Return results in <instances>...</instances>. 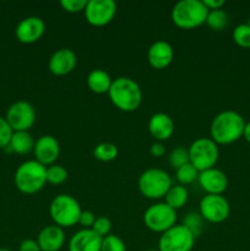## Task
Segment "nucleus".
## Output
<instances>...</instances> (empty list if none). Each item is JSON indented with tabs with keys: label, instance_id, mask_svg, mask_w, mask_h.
I'll return each instance as SVG.
<instances>
[{
	"label": "nucleus",
	"instance_id": "1",
	"mask_svg": "<svg viewBox=\"0 0 250 251\" xmlns=\"http://www.w3.org/2000/svg\"><path fill=\"white\" fill-rule=\"evenodd\" d=\"M245 122L239 113L223 110L213 118L210 126L211 139L220 145L233 144L243 136Z\"/></svg>",
	"mask_w": 250,
	"mask_h": 251
},
{
	"label": "nucleus",
	"instance_id": "2",
	"mask_svg": "<svg viewBox=\"0 0 250 251\" xmlns=\"http://www.w3.org/2000/svg\"><path fill=\"white\" fill-rule=\"evenodd\" d=\"M108 95L113 104L123 112H134L142 102L141 87L130 77L115 78Z\"/></svg>",
	"mask_w": 250,
	"mask_h": 251
},
{
	"label": "nucleus",
	"instance_id": "3",
	"mask_svg": "<svg viewBox=\"0 0 250 251\" xmlns=\"http://www.w3.org/2000/svg\"><path fill=\"white\" fill-rule=\"evenodd\" d=\"M15 186L22 194L38 193L47 184V167L36 159L20 164L15 172Z\"/></svg>",
	"mask_w": 250,
	"mask_h": 251
},
{
	"label": "nucleus",
	"instance_id": "4",
	"mask_svg": "<svg viewBox=\"0 0 250 251\" xmlns=\"http://www.w3.org/2000/svg\"><path fill=\"white\" fill-rule=\"evenodd\" d=\"M208 10L202 0H180L172 9V21L175 26L191 29L206 22Z\"/></svg>",
	"mask_w": 250,
	"mask_h": 251
},
{
	"label": "nucleus",
	"instance_id": "5",
	"mask_svg": "<svg viewBox=\"0 0 250 251\" xmlns=\"http://www.w3.org/2000/svg\"><path fill=\"white\" fill-rule=\"evenodd\" d=\"M81 206L75 198L68 194L55 196L49 206V213L56 226L61 228L77 225L80 218Z\"/></svg>",
	"mask_w": 250,
	"mask_h": 251
},
{
	"label": "nucleus",
	"instance_id": "6",
	"mask_svg": "<svg viewBox=\"0 0 250 251\" xmlns=\"http://www.w3.org/2000/svg\"><path fill=\"white\" fill-rule=\"evenodd\" d=\"M137 185H139L140 193L145 198L157 200V199L164 198L167 191L173 184H172L171 176L166 171L159 168H150L140 176Z\"/></svg>",
	"mask_w": 250,
	"mask_h": 251
},
{
	"label": "nucleus",
	"instance_id": "7",
	"mask_svg": "<svg viewBox=\"0 0 250 251\" xmlns=\"http://www.w3.org/2000/svg\"><path fill=\"white\" fill-rule=\"evenodd\" d=\"M188 150L190 163L199 172L213 168L220 156L217 144L211 137H199Z\"/></svg>",
	"mask_w": 250,
	"mask_h": 251
},
{
	"label": "nucleus",
	"instance_id": "8",
	"mask_svg": "<svg viewBox=\"0 0 250 251\" xmlns=\"http://www.w3.org/2000/svg\"><path fill=\"white\" fill-rule=\"evenodd\" d=\"M176 211L166 202L153 203L144 213V222L149 229L156 233H164L175 226Z\"/></svg>",
	"mask_w": 250,
	"mask_h": 251
},
{
	"label": "nucleus",
	"instance_id": "9",
	"mask_svg": "<svg viewBox=\"0 0 250 251\" xmlns=\"http://www.w3.org/2000/svg\"><path fill=\"white\" fill-rule=\"evenodd\" d=\"M195 237L183 225H175L162 233L158 240L159 251H191Z\"/></svg>",
	"mask_w": 250,
	"mask_h": 251
},
{
	"label": "nucleus",
	"instance_id": "10",
	"mask_svg": "<svg viewBox=\"0 0 250 251\" xmlns=\"http://www.w3.org/2000/svg\"><path fill=\"white\" fill-rule=\"evenodd\" d=\"M5 119L12 131H28L36 122V110L31 103L19 100L7 108Z\"/></svg>",
	"mask_w": 250,
	"mask_h": 251
},
{
	"label": "nucleus",
	"instance_id": "11",
	"mask_svg": "<svg viewBox=\"0 0 250 251\" xmlns=\"http://www.w3.org/2000/svg\"><path fill=\"white\" fill-rule=\"evenodd\" d=\"M200 215L207 222L221 223L225 222L230 213V206L227 199L222 195H206L201 199Z\"/></svg>",
	"mask_w": 250,
	"mask_h": 251
},
{
	"label": "nucleus",
	"instance_id": "12",
	"mask_svg": "<svg viewBox=\"0 0 250 251\" xmlns=\"http://www.w3.org/2000/svg\"><path fill=\"white\" fill-rule=\"evenodd\" d=\"M83 11L88 24L102 27L114 19L117 4L113 0H88Z\"/></svg>",
	"mask_w": 250,
	"mask_h": 251
},
{
	"label": "nucleus",
	"instance_id": "13",
	"mask_svg": "<svg viewBox=\"0 0 250 251\" xmlns=\"http://www.w3.org/2000/svg\"><path fill=\"white\" fill-rule=\"evenodd\" d=\"M46 24L38 16H28L17 24L15 34L17 41L25 44H31L38 41L44 33Z\"/></svg>",
	"mask_w": 250,
	"mask_h": 251
},
{
	"label": "nucleus",
	"instance_id": "14",
	"mask_svg": "<svg viewBox=\"0 0 250 251\" xmlns=\"http://www.w3.org/2000/svg\"><path fill=\"white\" fill-rule=\"evenodd\" d=\"M33 153L37 162L49 167L58 159L60 154V145L58 140L51 135H43L34 144Z\"/></svg>",
	"mask_w": 250,
	"mask_h": 251
},
{
	"label": "nucleus",
	"instance_id": "15",
	"mask_svg": "<svg viewBox=\"0 0 250 251\" xmlns=\"http://www.w3.org/2000/svg\"><path fill=\"white\" fill-rule=\"evenodd\" d=\"M199 184L208 195H222L228 186V178L222 171L210 168L199 173Z\"/></svg>",
	"mask_w": 250,
	"mask_h": 251
},
{
	"label": "nucleus",
	"instance_id": "16",
	"mask_svg": "<svg viewBox=\"0 0 250 251\" xmlns=\"http://www.w3.org/2000/svg\"><path fill=\"white\" fill-rule=\"evenodd\" d=\"M77 64V56L73 49L60 48L51 54L48 61V69L56 76H64L70 74Z\"/></svg>",
	"mask_w": 250,
	"mask_h": 251
},
{
	"label": "nucleus",
	"instance_id": "17",
	"mask_svg": "<svg viewBox=\"0 0 250 251\" xmlns=\"http://www.w3.org/2000/svg\"><path fill=\"white\" fill-rule=\"evenodd\" d=\"M174 58V49L167 41H156L151 44L147 51V59L150 65L157 70L166 69L171 65Z\"/></svg>",
	"mask_w": 250,
	"mask_h": 251
},
{
	"label": "nucleus",
	"instance_id": "18",
	"mask_svg": "<svg viewBox=\"0 0 250 251\" xmlns=\"http://www.w3.org/2000/svg\"><path fill=\"white\" fill-rule=\"evenodd\" d=\"M103 238L92 229H81L69 240V251H100Z\"/></svg>",
	"mask_w": 250,
	"mask_h": 251
},
{
	"label": "nucleus",
	"instance_id": "19",
	"mask_svg": "<svg viewBox=\"0 0 250 251\" xmlns=\"http://www.w3.org/2000/svg\"><path fill=\"white\" fill-rule=\"evenodd\" d=\"M37 243L42 251H59L65 243V233L59 226H47L39 232Z\"/></svg>",
	"mask_w": 250,
	"mask_h": 251
},
{
	"label": "nucleus",
	"instance_id": "20",
	"mask_svg": "<svg viewBox=\"0 0 250 251\" xmlns=\"http://www.w3.org/2000/svg\"><path fill=\"white\" fill-rule=\"evenodd\" d=\"M149 131L158 142L166 141L174 132V122L166 113H156L150 118Z\"/></svg>",
	"mask_w": 250,
	"mask_h": 251
},
{
	"label": "nucleus",
	"instance_id": "21",
	"mask_svg": "<svg viewBox=\"0 0 250 251\" xmlns=\"http://www.w3.org/2000/svg\"><path fill=\"white\" fill-rule=\"evenodd\" d=\"M86 82H87L88 88L92 92L102 95V93L109 92L113 80L107 71L102 70V69H95V70H92L88 74Z\"/></svg>",
	"mask_w": 250,
	"mask_h": 251
},
{
	"label": "nucleus",
	"instance_id": "22",
	"mask_svg": "<svg viewBox=\"0 0 250 251\" xmlns=\"http://www.w3.org/2000/svg\"><path fill=\"white\" fill-rule=\"evenodd\" d=\"M34 144L36 141L28 131H14L7 147H10L11 151L17 154H26L33 151Z\"/></svg>",
	"mask_w": 250,
	"mask_h": 251
},
{
	"label": "nucleus",
	"instance_id": "23",
	"mask_svg": "<svg viewBox=\"0 0 250 251\" xmlns=\"http://www.w3.org/2000/svg\"><path fill=\"white\" fill-rule=\"evenodd\" d=\"M164 199H166L167 205L176 211L178 208H181L186 202H188V189L184 185H180V184H178V185H172L171 188H169V190L167 191Z\"/></svg>",
	"mask_w": 250,
	"mask_h": 251
},
{
	"label": "nucleus",
	"instance_id": "24",
	"mask_svg": "<svg viewBox=\"0 0 250 251\" xmlns=\"http://www.w3.org/2000/svg\"><path fill=\"white\" fill-rule=\"evenodd\" d=\"M229 21V17L228 14L222 9L217 10H208L207 17H206L205 24L210 27L211 29H215V31H222L223 28H225Z\"/></svg>",
	"mask_w": 250,
	"mask_h": 251
},
{
	"label": "nucleus",
	"instance_id": "25",
	"mask_svg": "<svg viewBox=\"0 0 250 251\" xmlns=\"http://www.w3.org/2000/svg\"><path fill=\"white\" fill-rule=\"evenodd\" d=\"M93 156L98 161L110 162L118 157V147L112 142H102L95 147Z\"/></svg>",
	"mask_w": 250,
	"mask_h": 251
},
{
	"label": "nucleus",
	"instance_id": "26",
	"mask_svg": "<svg viewBox=\"0 0 250 251\" xmlns=\"http://www.w3.org/2000/svg\"><path fill=\"white\" fill-rule=\"evenodd\" d=\"M199 173H200V172L189 162V163L184 164V166H181L180 168H178L175 171L176 180L180 183V185L191 184L199 178Z\"/></svg>",
	"mask_w": 250,
	"mask_h": 251
},
{
	"label": "nucleus",
	"instance_id": "27",
	"mask_svg": "<svg viewBox=\"0 0 250 251\" xmlns=\"http://www.w3.org/2000/svg\"><path fill=\"white\" fill-rule=\"evenodd\" d=\"M68 171L60 164H51L47 167V183L51 185H60L68 179Z\"/></svg>",
	"mask_w": 250,
	"mask_h": 251
},
{
	"label": "nucleus",
	"instance_id": "28",
	"mask_svg": "<svg viewBox=\"0 0 250 251\" xmlns=\"http://www.w3.org/2000/svg\"><path fill=\"white\" fill-rule=\"evenodd\" d=\"M168 161L172 168H174L176 171V169L180 168L181 166H184V164L190 162V158H189V150L184 149V147L181 146L175 147V149L172 150L171 153H169Z\"/></svg>",
	"mask_w": 250,
	"mask_h": 251
},
{
	"label": "nucleus",
	"instance_id": "29",
	"mask_svg": "<svg viewBox=\"0 0 250 251\" xmlns=\"http://www.w3.org/2000/svg\"><path fill=\"white\" fill-rule=\"evenodd\" d=\"M184 227H186L189 229V232L194 235V237H199L200 233L203 229V218L200 213L191 212L189 213L185 217L183 223Z\"/></svg>",
	"mask_w": 250,
	"mask_h": 251
},
{
	"label": "nucleus",
	"instance_id": "30",
	"mask_svg": "<svg viewBox=\"0 0 250 251\" xmlns=\"http://www.w3.org/2000/svg\"><path fill=\"white\" fill-rule=\"evenodd\" d=\"M233 39L242 48H250V26L248 24L238 25L233 31Z\"/></svg>",
	"mask_w": 250,
	"mask_h": 251
},
{
	"label": "nucleus",
	"instance_id": "31",
	"mask_svg": "<svg viewBox=\"0 0 250 251\" xmlns=\"http://www.w3.org/2000/svg\"><path fill=\"white\" fill-rule=\"evenodd\" d=\"M100 251H126V245L122 238L115 234H109L103 238Z\"/></svg>",
	"mask_w": 250,
	"mask_h": 251
},
{
	"label": "nucleus",
	"instance_id": "32",
	"mask_svg": "<svg viewBox=\"0 0 250 251\" xmlns=\"http://www.w3.org/2000/svg\"><path fill=\"white\" fill-rule=\"evenodd\" d=\"M91 229H92L93 232L97 233L100 237L104 238L107 237V235H109L110 229H112V222H110L109 218L105 217V216H100V217L96 218L95 223H93Z\"/></svg>",
	"mask_w": 250,
	"mask_h": 251
},
{
	"label": "nucleus",
	"instance_id": "33",
	"mask_svg": "<svg viewBox=\"0 0 250 251\" xmlns=\"http://www.w3.org/2000/svg\"><path fill=\"white\" fill-rule=\"evenodd\" d=\"M12 134H14V131H12L9 123L6 122L5 118L0 117V149L9 146Z\"/></svg>",
	"mask_w": 250,
	"mask_h": 251
},
{
	"label": "nucleus",
	"instance_id": "34",
	"mask_svg": "<svg viewBox=\"0 0 250 251\" xmlns=\"http://www.w3.org/2000/svg\"><path fill=\"white\" fill-rule=\"evenodd\" d=\"M88 0H61L60 5L65 11L71 12H80L85 10Z\"/></svg>",
	"mask_w": 250,
	"mask_h": 251
},
{
	"label": "nucleus",
	"instance_id": "35",
	"mask_svg": "<svg viewBox=\"0 0 250 251\" xmlns=\"http://www.w3.org/2000/svg\"><path fill=\"white\" fill-rule=\"evenodd\" d=\"M96 215L92 212V211H82L80 215V218H78V223H80L81 226H82L85 229H91L93 226V223H95L96 221Z\"/></svg>",
	"mask_w": 250,
	"mask_h": 251
},
{
	"label": "nucleus",
	"instance_id": "36",
	"mask_svg": "<svg viewBox=\"0 0 250 251\" xmlns=\"http://www.w3.org/2000/svg\"><path fill=\"white\" fill-rule=\"evenodd\" d=\"M19 251H42L37 240L25 239L22 240L19 247Z\"/></svg>",
	"mask_w": 250,
	"mask_h": 251
},
{
	"label": "nucleus",
	"instance_id": "37",
	"mask_svg": "<svg viewBox=\"0 0 250 251\" xmlns=\"http://www.w3.org/2000/svg\"><path fill=\"white\" fill-rule=\"evenodd\" d=\"M150 152L153 157H162L166 153V147L162 142H154V144L151 145L150 147Z\"/></svg>",
	"mask_w": 250,
	"mask_h": 251
},
{
	"label": "nucleus",
	"instance_id": "38",
	"mask_svg": "<svg viewBox=\"0 0 250 251\" xmlns=\"http://www.w3.org/2000/svg\"><path fill=\"white\" fill-rule=\"evenodd\" d=\"M202 2L207 7V10L221 9L225 4V0H202Z\"/></svg>",
	"mask_w": 250,
	"mask_h": 251
},
{
	"label": "nucleus",
	"instance_id": "39",
	"mask_svg": "<svg viewBox=\"0 0 250 251\" xmlns=\"http://www.w3.org/2000/svg\"><path fill=\"white\" fill-rule=\"evenodd\" d=\"M243 136L245 137L248 142H250V122L249 123H245V126H244V132H243Z\"/></svg>",
	"mask_w": 250,
	"mask_h": 251
},
{
	"label": "nucleus",
	"instance_id": "40",
	"mask_svg": "<svg viewBox=\"0 0 250 251\" xmlns=\"http://www.w3.org/2000/svg\"><path fill=\"white\" fill-rule=\"evenodd\" d=\"M0 251H11V250L6 249V248H0Z\"/></svg>",
	"mask_w": 250,
	"mask_h": 251
},
{
	"label": "nucleus",
	"instance_id": "41",
	"mask_svg": "<svg viewBox=\"0 0 250 251\" xmlns=\"http://www.w3.org/2000/svg\"><path fill=\"white\" fill-rule=\"evenodd\" d=\"M145 251H159V250H154V249H149V250H145Z\"/></svg>",
	"mask_w": 250,
	"mask_h": 251
},
{
	"label": "nucleus",
	"instance_id": "42",
	"mask_svg": "<svg viewBox=\"0 0 250 251\" xmlns=\"http://www.w3.org/2000/svg\"><path fill=\"white\" fill-rule=\"evenodd\" d=\"M248 25H249V26H250V20H249V22H248Z\"/></svg>",
	"mask_w": 250,
	"mask_h": 251
}]
</instances>
